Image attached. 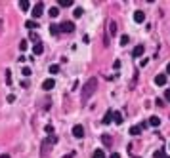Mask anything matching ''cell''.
I'll list each match as a JSON object with an SVG mask.
<instances>
[{
	"mask_svg": "<svg viewBox=\"0 0 170 158\" xmlns=\"http://www.w3.org/2000/svg\"><path fill=\"white\" fill-rule=\"evenodd\" d=\"M97 90V78H90V80L82 86V93H80V99H82V103H86L88 99L96 93Z\"/></svg>",
	"mask_w": 170,
	"mask_h": 158,
	"instance_id": "cell-1",
	"label": "cell"
},
{
	"mask_svg": "<svg viewBox=\"0 0 170 158\" xmlns=\"http://www.w3.org/2000/svg\"><path fill=\"white\" fill-rule=\"evenodd\" d=\"M42 12H44V4H42V2H37V4L33 6V10H31V17L38 19V17L42 15Z\"/></svg>",
	"mask_w": 170,
	"mask_h": 158,
	"instance_id": "cell-2",
	"label": "cell"
},
{
	"mask_svg": "<svg viewBox=\"0 0 170 158\" xmlns=\"http://www.w3.org/2000/svg\"><path fill=\"white\" fill-rule=\"evenodd\" d=\"M59 31L61 33H75V23H73V21H63V23L59 25Z\"/></svg>",
	"mask_w": 170,
	"mask_h": 158,
	"instance_id": "cell-3",
	"label": "cell"
},
{
	"mask_svg": "<svg viewBox=\"0 0 170 158\" xmlns=\"http://www.w3.org/2000/svg\"><path fill=\"white\" fill-rule=\"evenodd\" d=\"M73 135L76 139H82L84 137V128L80 126V124H76V126H73Z\"/></svg>",
	"mask_w": 170,
	"mask_h": 158,
	"instance_id": "cell-4",
	"label": "cell"
},
{
	"mask_svg": "<svg viewBox=\"0 0 170 158\" xmlns=\"http://www.w3.org/2000/svg\"><path fill=\"white\" fill-rule=\"evenodd\" d=\"M143 19H145V15H143V12H141V10L134 12V21H136V23H143Z\"/></svg>",
	"mask_w": 170,
	"mask_h": 158,
	"instance_id": "cell-5",
	"label": "cell"
},
{
	"mask_svg": "<svg viewBox=\"0 0 170 158\" xmlns=\"http://www.w3.org/2000/svg\"><path fill=\"white\" fill-rule=\"evenodd\" d=\"M54 86H55V80H54V78H48V80L42 82V90H52Z\"/></svg>",
	"mask_w": 170,
	"mask_h": 158,
	"instance_id": "cell-6",
	"label": "cell"
},
{
	"mask_svg": "<svg viewBox=\"0 0 170 158\" xmlns=\"http://www.w3.org/2000/svg\"><path fill=\"white\" fill-rule=\"evenodd\" d=\"M166 80H168L166 74H157V76H155V84H157V86H165Z\"/></svg>",
	"mask_w": 170,
	"mask_h": 158,
	"instance_id": "cell-7",
	"label": "cell"
},
{
	"mask_svg": "<svg viewBox=\"0 0 170 158\" xmlns=\"http://www.w3.org/2000/svg\"><path fill=\"white\" fill-rule=\"evenodd\" d=\"M143 52H145V48H143V46L140 44V46H136V48H134L132 55H134V57H141V55H143Z\"/></svg>",
	"mask_w": 170,
	"mask_h": 158,
	"instance_id": "cell-8",
	"label": "cell"
},
{
	"mask_svg": "<svg viewBox=\"0 0 170 158\" xmlns=\"http://www.w3.org/2000/svg\"><path fill=\"white\" fill-rule=\"evenodd\" d=\"M33 52H34V55H40L42 52H44V46H42V42H37V44L33 46Z\"/></svg>",
	"mask_w": 170,
	"mask_h": 158,
	"instance_id": "cell-9",
	"label": "cell"
},
{
	"mask_svg": "<svg viewBox=\"0 0 170 158\" xmlns=\"http://www.w3.org/2000/svg\"><path fill=\"white\" fill-rule=\"evenodd\" d=\"M113 122H115V124H122V114L119 111H113Z\"/></svg>",
	"mask_w": 170,
	"mask_h": 158,
	"instance_id": "cell-10",
	"label": "cell"
},
{
	"mask_svg": "<svg viewBox=\"0 0 170 158\" xmlns=\"http://www.w3.org/2000/svg\"><path fill=\"white\" fill-rule=\"evenodd\" d=\"M48 15H50V17H58L59 15V8H58V6H52V8L48 10Z\"/></svg>",
	"mask_w": 170,
	"mask_h": 158,
	"instance_id": "cell-11",
	"label": "cell"
},
{
	"mask_svg": "<svg viewBox=\"0 0 170 158\" xmlns=\"http://www.w3.org/2000/svg\"><path fill=\"white\" fill-rule=\"evenodd\" d=\"M111 120H113V111L109 109L105 112V116H103V124H111Z\"/></svg>",
	"mask_w": 170,
	"mask_h": 158,
	"instance_id": "cell-12",
	"label": "cell"
},
{
	"mask_svg": "<svg viewBox=\"0 0 170 158\" xmlns=\"http://www.w3.org/2000/svg\"><path fill=\"white\" fill-rule=\"evenodd\" d=\"M58 4L61 8H69V6H73V0H58Z\"/></svg>",
	"mask_w": 170,
	"mask_h": 158,
	"instance_id": "cell-13",
	"label": "cell"
},
{
	"mask_svg": "<svg viewBox=\"0 0 170 158\" xmlns=\"http://www.w3.org/2000/svg\"><path fill=\"white\" fill-rule=\"evenodd\" d=\"M159 124H161V118H159V116H151V118H149V126H155V128H157Z\"/></svg>",
	"mask_w": 170,
	"mask_h": 158,
	"instance_id": "cell-14",
	"label": "cell"
},
{
	"mask_svg": "<svg viewBox=\"0 0 170 158\" xmlns=\"http://www.w3.org/2000/svg\"><path fill=\"white\" fill-rule=\"evenodd\" d=\"M92 158H105V153H103L101 149H96L94 154H92Z\"/></svg>",
	"mask_w": 170,
	"mask_h": 158,
	"instance_id": "cell-15",
	"label": "cell"
},
{
	"mask_svg": "<svg viewBox=\"0 0 170 158\" xmlns=\"http://www.w3.org/2000/svg\"><path fill=\"white\" fill-rule=\"evenodd\" d=\"M19 8H21V10H23V12H27V10H29V8H31V4H29V2H27V0H21V2H19Z\"/></svg>",
	"mask_w": 170,
	"mask_h": 158,
	"instance_id": "cell-16",
	"label": "cell"
},
{
	"mask_svg": "<svg viewBox=\"0 0 170 158\" xmlns=\"http://www.w3.org/2000/svg\"><path fill=\"white\" fill-rule=\"evenodd\" d=\"M141 133V128L140 126H132L130 128V135H140Z\"/></svg>",
	"mask_w": 170,
	"mask_h": 158,
	"instance_id": "cell-17",
	"label": "cell"
},
{
	"mask_svg": "<svg viewBox=\"0 0 170 158\" xmlns=\"http://www.w3.org/2000/svg\"><path fill=\"white\" fill-rule=\"evenodd\" d=\"M117 33V23L115 21H109V34H115Z\"/></svg>",
	"mask_w": 170,
	"mask_h": 158,
	"instance_id": "cell-18",
	"label": "cell"
},
{
	"mask_svg": "<svg viewBox=\"0 0 170 158\" xmlns=\"http://www.w3.org/2000/svg\"><path fill=\"white\" fill-rule=\"evenodd\" d=\"M19 50H21V52L29 50V42H27V40H21V42H19Z\"/></svg>",
	"mask_w": 170,
	"mask_h": 158,
	"instance_id": "cell-19",
	"label": "cell"
},
{
	"mask_svg": "<svg viewBox=\"0 0 170 158\" xmlns=\"http://www.w3.org/2000/svg\"><path fill=\"white\" fill-rule=\"evenodd\" d=\"M153 158H170V156H168V154H165L162 150H157V153L153 154Z\"/></svg>",
	"mask_w": 170,
	"mask_h": 158,
	"instance_id": "cell-20",
	"label": "cell"
},
{
	"mask_svg": "<svg viewBox=\"0 0 170 158\" xmlns=\"http://www.w3.org/2000/svg\"><path fill=\"white\" fill-rule=\"evenodd\" d=\"M50 33L52 34H59V25H50Z\"/></svg>",
	"mask_w": 170,
	"mask_h": 158,
	"instance_id": "cell-21",
	"label": "cell"
},
{
	"mask_svg": "<svg viewBox=\"0 0 170 158\" xmlns=\"http://www.w3.org/2000/svg\"><path fill=\"white\" fill-rule=\"evenodd\" d=\"M25 25H27V29H37V27H38V23H37V21H27Z\"/></svg>",
	"mask_w": 170,
	"mask_h": 158,
	"instance_id": "cell-22",
	"label": "cell"
},
{
	"mask_svg": "<svg viewBox=\"0 0 170 158\" xmlns=\"http://www.w3.org/2000/svg\"><path fill=\"white\" fill-rule=\"evenodd\" d=\"M101 141H103V145H111V137H109V135H101Z\"/></svg>",
	"mask_w": 170,
	"mask_h": 158,
	"instance_id": "cell-23",
	"label": "cell"
},
{
	"mask_svg": "<svg viewBox=\"0 0 170 158\" xmlns=\"http://www.w3.org/2000/svg\"><path fill=\"white\" fill-rule=\"evenodd\" d=\"M128 34H122V36H120V44H122V46H126V44H128Z\"/></svg>",
	"mask_w": 170,
	"mask_h": 158,
	"instance_id": "cell-24",
	"label": "cell"
},
{
	"mask_svg": "<svg viewBox=\"0 0 170 158\" xmlns=\"http://www.w3.org/2000/svg\"><path fill=\"white\" fill-rule=\"evenodd\" d=\"M50 73L52 74H58L59 73V65H50Z\"/></svg>",
	"mask_w": 170,
	"mask_h": 158,
	"instance_id": "cell-25",
	"label": "cell"
},
{
	"mask_svg": "<svg viewBox=\"0 0 170 158\" xmlns=\"http://www.w3.org/2000/svg\"><path fill=\"white\" fill-rule=\"evenodd\" d=\"M13 80H12V73H10V69L6 70V84H12Z\"/></svg>",
	"mask_w": 170,
	"mask_h": 158,
	"instance_id": "cell-26",
	"label": "cell"
},
{
	"mask_svg": "<svg viewBox=\"0 0 170 158\" xmlns=\"http://www.w3.org/2000/svg\"><path fill=\"white\" fill-rule=\"evenodd\" d=\"M29 38H31V42H34V44H37V42H40V40H38V34H37V33H31V36H29Z\"/></svg>",
	"mask_w": 170,
	"mask_h": 158,
	"instance_id": "cell-27",
	"label": "cell"
},
{
	"mask_svg": "<svg viewBox=\"0 0 170 158\" xmlns=\"http://www.w3.org/2000/svg\"><path fill=\"white\" fill-rule=\"evenodd\" d=\"M82 13H84V12H82V8H75V12H73V15H75V17H80Z\"/></svg>",
	"mask_w": 170,
	"mask_h": 158,
	"instance_id": "cell-28",
	"label": "cell"
},
{
	"mask_svg": "<svg viewBox=\"0 0 170 158\" xmlns=\"http://www.w3.org/2000/svg\"><path fill=\"white\" fill-rule=\"evenodd\" d=\"M21 73H23V76H29V74H31V69H29V67H23Z\"/></svg>",
	"mask_w": 170,
	"mask_h": 158,
	"instance_id": "cell-29",
	"label": "cell"
},
{
	"mask_svg": "<svg viewBox=\"0 0 170 158\" xmlns=\"http://www.w3.org/2000/svg\"><path fill=\"white\" fill-rule=\"evenodd\" d=\"M165 101H168V103H170V88L165 91Z\"/></svg>",
	"mask_w": 170,
	"mask_h": 158,
	"instance_id": "cell-30",
	"label": "cell"
},
{
	"mask_svg": "<svg viewBox=\"0 0 170 158\" xmlns=\"http://www.w3.org/2000/svg\"><path fill=\"white\" fill-rule=\"evenodd\" d=\"M13 101H16V95H12V93H10V95H8V103H13Z\"/></svg>",
	"mask_w": 170,
	"mask_h": 158,
	"instance_id": "cell-31",
	"label": "cell"
},
{
	"mask_svg": "<svg viewBox=\"0 0 170 158\" xmlns=\"http://www.w3.org/2000/svg\"><path fill=\"white\" fill-rule=\"evenodd\" d=\"M109 158H120V154H117V153H113V154H111Z\"/></svg>",
	"mask_w": 170,
	"mask_h": 158,
	"instance_id": "cell-32",
	"label": "cell"
},
{
	"mask_svg": "<svg viewBox=\"0 0 170 158\" xmlns=\"http://www.w3.org/2000/svg\"><path fill=\"white\" fill-rule=\"evenodd\" d=\"M0 158H10V154H0Z\"/></svg>",
	"mask_w": 170,
	"mask_h": 158,
	"instance_id": "cell-33",
	"label": "cell"
},
{
	"mask_svg": "<svg viewBox=\"0 0 170 158\" xmlns=\"http://www.w3.org/2000/svg\"><path fill=\"white\" fill-rule=\"evenodd\" d=\"M166 73L170 74V63H168V65H166Z\"/></svg>",
	"mask_w": 170,
	"mask_h": 158,
	"instance_id": "cell-34",
	"label": "cell"
},
{
	"mask_svg": "<svg viewBox=\"0 0 170 158\" xmlns=\"http://www.w3.org/2000/svg\"><path fill=\"white\" fill-rule=\"evenodd\" d=\"M63 158H73V154H67V156H63Z\"/></svg>",
	"mask_w": 170,
	"mask_h": 158,
	"instance_id": "cell-35",
	"label": "cell"
},
{
	"mask_svg": "<svg viewBox=\"0 0 170 158\" xmlns=\"http://www.w3.org/2000/svg\"><path fill=\"white\" fill-rule=\"evenodd\" d=\"M168 147H170V143H168Z\"/></svg>",
	"mask_w": 170,
	"mask_h": 158,
	"instance_id": "cell-36",
	"label": "cell"
}]
</instances>
